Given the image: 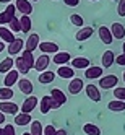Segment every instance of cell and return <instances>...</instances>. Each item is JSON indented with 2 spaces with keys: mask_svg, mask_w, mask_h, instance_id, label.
Segmentation results:
<instances>
[{
  "mask_svg": "<svg viewBox=\"0 0 125 135\" xmlns=\"http://www.w3.org/2000/svg\"><path fill=\"white\" fill-rule=\"evenodd\" d=\"M98 80H99V88H102V90H114L115 86L119 85V78H117V75H114V73L104 75Z\"/></svg>",
  "mask_w": 125,
  "mask_h": 135,
  "instance_id": "1",
  "label": "cell"
},
{
  "mask_svg": "<svg viewBox=\"0 0 125 135\" xmlns=\"http://www.w3.org/2000/svg\"><path fill=\"white\" fill-rule=\"evenodd\" d=\"M15 16H16V7H15V3H8L7 8H5V12L0 13V25H8Z\"/></svg>",
  "mask_w": 125,
  "mask_h": 135,
  "instance_id": "2",
  "label": "cell"
},
{
  "mask_svg": "<svg viewBox=\"0 0 125 135\" xmlns=\"http://www.w3.org/2000/svg\"><path fill=\"white\" fill-rule=\"evenodd\" d=\"M49 64H51V57H49V54H42V55H39V57L34 60V67H33V69L41 73V72H44V70L49 69Z\"/></svg>",
  "mask_w": 125,
  "mask_h": 135,
  "instance_id": "3",
  "label": "cell"
},
{
  "mask_svg": "<svg viewBox=\"0 0 125 135\" xmlns=\"http://www.w3.org/2000/svg\"><path fill=\"white\" fill-rule=\"evenodd\" d=\"M23 49H24V41L20 39V37H15V41L8 44L7 52H8V55H10V57H13V55H16V54H20Z\"/></svg>",
  "mask_w": 125,
  "mask_h": 135,
  "instance_id": "4",
  "label": "cell"
},
{
  "mask_svg": "<svg viewBox=\"0 0 125 135\" xmlns=\"http://www.w3.org/2000/svg\"><path fill=\"white\" fill-rule=\"evenodd\" d=\"M37 103H39V99H37L36 96L29 94V96H28V98L23 101V104H21L20 111H21V112H28V114H31V111H34V109H36Z\"/></svg>",
  "mask_w": 125,
  "mask_h": 135,
  "instance_id": "5",
  "label": "cell"
},
{
  "mask_svg": "<svg viewBox=\"0 0 125 135\" xmlns=\"http://www.w3.org/2000/svg\"><path fill=\"white\" fill-rule=\"evenodd\" d=\"M94 30H93V26H81L78 31H76L75 34V39L78 41V42H84V41H88L89 37L93 36Z\"/></svg>",
  "mask_w": 125,
  "mask_h": 135,
  "instance_id": "6",
  "label": "cell"
},
{
  "mask_svg": "<svg viewBox=\"0 0 125 135\" xmlns=\"http://www.w3.org/2000/svg\"><path fill=\"white\" fill-rule=\"evenodd\" d=\"M84 91H86V96H88L91 101H94V103H99V101H101V91H99V86H96V85L89 83V85H86V86H84Z\"/></svg>",
  "mask_w": 125,
  "mask_h": 135,
  "instance_id": "7",
  "label": "cell"
},
{
  "mask_svg": "<svg viewBox=\"0 0 125 135\" xmlns=\"http://www.w3.org/2000/svg\"><path fill=\"white\" fill-rule=\"evenodd\" d=\"M20 80V72H18L16 69H12L10 72L5 73V78H3V86H7V88H13V85Z\"/></svg>",
  "mask_w": 125,
  "mask_h": 135,
  "instance_id": "8",
  "label": "cell"
},
{
  "mask_svg": "<svg viewBox=\"0 0 125 135\" xmlns=\"http://www.w3.org/2000/svg\"><path fill=\"white\" fill-rule=\"evenodd\" d=\"M102 76V67L98 65H89L88 69H84V78H89V80H98Z\"/></svg>",
  "mask_w": 125,
  "mask_h": 135,
  "instance_id": "9",
  "label": "cell"
},
{
  "mask_svg": "<svg viewBox=\"0 0 125 135\" xmlns=\"http://www.w3.org/2000/svg\"><path fill=\"white\" fill-rule=\"evenodd\" d=\"M15 7H16V10L20 12V13H23V15H31L33 13V3H31V0H16Z\"/></svg>",
  "mask_w": 125,
  "mask_h": 135,
  "instance_id": "10",
  "label": "cell"
},
{
  "mask_svg": "<svg viewBox=\"0 0 125 135\" xmlns=\"http://www.w3.org/2000/svg\"><path fill=\"white\" fill-rule=\"evenodd\" d=\"M37 49L42 54H55V52H59V44L51 42V41H42V42H39Z\"/></svg>",
  "mask_w": 125,
  "mask_h": 135,
  "instance_id": "11",
  "label": "cell"
},
{
  "mask_svg": "<svg viewBox=\"0 0 125 135\" xmlns=\"http://www.w3.org/2000/svg\"><path fill=\"white\" fill-rule=\"evenodd\" d=\"M84 90V83H83V78H73L70 80V83H68V91H70V94H78V93H81Z\"/></svg>",
  "mask_w": 125,
  "mask_h": 135,
  "instance_id": "12",
  "label": "cell"
},
{
  "mask_svg": "<svg viewBox=\"0 0 125 135\" xmlns=\"http://www.w3.org/2000/svg\"><path fill=\"white\" fill-rule=\"evenodd\" d=\"M16 83H18V88H20V91H21L23 94H26V96L33 94L34 86H33V83H31V80H29V78H20Z\"/></svg>",
  "mask_w": 125,
  "mask_h": 135,
  "instance_id": "13",
  "label": "cell"
},
{
  "mask_svg": "<svg viewBox=\"0 0 125 135\" xmlns=\"http://www.w3.org/2000/svg\"><path fill=\"white\" fill-rule=\"evenodd\" d=\"M0 111H2L3 114H18V111H20V108H18V104L12 103V101H0Z\"/></svg>",
  "mask_w": 125,
  "mask_h": 135,
  "instance_id": "14",
  "label": "cell"
},
{
  "mask_svg": "<svg viewBox=\"0 0 125 135\" xmlns=\"http://www.w3.org/2000/svg\"><path fill=\"white\" fill-rule=\"evenodd\" d=\"M72 60V55H70V52H55L54 54V57H52V62L54 64H57V65H67V64H68Z\"/></svg>",
  "mask_w": 125,
  "mask_h": 135,
  "instance_id": "15",
  "label": "cell"
},
{
  "mask_svg": "<svg viewBox=\"0 0 125 135\" xmlns=\"http://www.w3.org/2000/svg\"><path fill=\"white\" fill-rule=\"evenodd\" d=\"M109 30H111V33H112V37H114V39H123V37H125V26H123L122 23H117V21L112 23Z\"/></svg>",
  "mask_w": 125,
  "mask_h": 135,
  "instance_id": "16",
  "label": "cell"
},
{
  "mask_svg": "<svg viewBox=\"0 0 125 135\" xmlns=\"http://www.w3.org/2000/svg\"><path fill=\"white\" fill-rule=\"evenodd\" d=\"M98 34H99V39L104 42V44H112L114 41V37H112V33L107 26H99V30H98Z\"/></svg>",
  "mask_w": 125,
  "mask_h": 135,
  "instance_id": "17",
  "label": "cell"
},
{
  "mask_svg": "<svg viewBox=\"0 0 125 135\" xmlns=\"http://www.w3.org/2000/svg\"><path fill=\"white\" fill-rule=\"evenodd\" d=\"M55 75H59L60 78H73L75 76V69L73 67H68V65H59V70H57Z\"/></svg>",
  "mask_w": 125,
  "mask_h": 135,
  "instance_id": "18",
  "label": "cell"
},
{
  "mask_svg": "<svg viewBox=\"0 0 125 135\" xmlns=\"http://www.w3.org/2000/svg\"><path fill=\"white\" fill-rule=\"evenodd\" d=\"M52 103H54V99L51 98V94L42 96L41 101H39V109H41V112H42V114H47V112H49V111L52 109Z\"/></svg>",
  "mask_w": 125,
  "mask_h": 135,
  "instance_id": "19",
  "label": "cell"
},
{
  "mask_svg": "<svg viewBox=\"0 0 125 135\" xmlns=\"http://www.w3.org/2000/svg\"><path fill=\"white\" fill-rule=\"evenodd\" d=\"M37 46H39V34L31 33V34H29V37L26 39V51L34 52V51L37 49Z\"/></svg>",
  "mask_w": 125,
  "mask_h": 135,
  "instance_id": "20",
  "label": "cell"
},
{
  "mask_svg": "<svg viewBox=\"0 0 125 135\" xmlns=\"http://www.w3.org/2000/svg\"><path fill=\"white\" fill-rule=\"evenodd\" d=\"M89 65H91V62H89V59H86V57H75V59H72V67L73 69L84 70V69H88Z\"/></svg>",
  "mask_w": 125,
  "mask_h": 135,
  "instance_id": "21",
  "label": "cell"
},
{
  "mask_svg": "<svg viewBox=\"0 0 125 135\" xmlns=\"http://www.w3.org/2000/svg\"><path fill=\"white\" fill-rule=\"evenodd\" d=\"M101 64L104 65V69H109V67H112L115 64V54L114 51H106L101 57Z\"/></svg>",
  "mask_w": 125,
  "mask_h": 135,
  "instance_id": "22",
  "label": "cell"
},
{
  "mask_svg": "<svg viewBox=\"0 0 125 135\" xmlns=\"http://www.w3.org/2000/svg\"><path fill=\"white\" fill-rule=\"evenodd\" d=\"M31 120H33V117H31V114H28V112H18V114H15V124L20 125V127L31 124Z\"/></svg>",
  "mask_w": 125,
  "mask_h": 135,
  "instance_id": "23",
  "label": "cell"
},
{
  "mask_svg": "<svg viewBox=\"0 0 125 135\" xmlns=\"http://www.w3.org/2000/svg\"><path fill=\"white\" fill-rule=\"evenodd\" d=\"M0 39H2L5 44H10L15 41V33L10 31L7 26H0Z\"/></svg>",
  "mask_w": 125,
  "mask_h": 135,
  "instance_id": "24",
  "label": "cell"
},
{
  "mask_svg": "<svg viewBox=\"0 0 125 135\" xmlns=\"http://www.w3.org/2000/svg\"><path fill=\"white\" fill-rule=\"evenodd\" d=\"M55 72H52V70H44V72H41L39 73V83H42V85H49V83H52L54 80H55Z\"/></svg>",
  "mask_w": 125,
  "mask_h": 135,
  "instance_id": "25",
  "label": "cell"
},
{
  "mask_svg": "<svg viewBox=\"0 0 125 135\" xmlns=\"http://www.w3.org/2000/svg\"><path fill=\"white\" fill-rule=\"evenodd\" d=\"M107 109L112 112H123L125 111V101L122 99H112L107 103Z\"/></svg>",
  "mask_w": 125,
  "mask_h": 135,
  "instance_id": "26",
  "label": "cell"
},
{
  "mask_svg": "<svg viewBox=\"0 0 125 135\" xmlns=\"http://www.w3.org/2000/svg\"><path fill=\"white\" fill-rule=\"evenodd\" d=\"M51 98H52L54 101H57L60 106L67 103V96H65V93H63L60 88H54V90H51Z\"/></svg>",
  "mask_w": 125,
  "mask_h": 135,
  "instance_id": "27",
  "label": "cell"
},
{
  "mask_svg": "<svg viewBox=\"0 0 125 135\" xmlns=\"http://www.w3.org/2000/svg\"><path fill=\"white\" fill-rule=\"evenodd\" d=\"M20 26H21V33H29L31 28H33V21L29 15H21L20 18Z\"/></svg>",
  "mask_w": 125,
  "mask_h": 135,
  "instance_id": "28",
  "label": "cell"
},
{
  "mask_svg": "<svg viewBox=\"0 0 125 135\" xmlns=\"http://www.w3.org/2000/svg\"><path fill=\"white\" fill-rule=\"evenodd\" d=\"M21 59H23V62L26 64V67L29 70H33V67H34V57H33V52H29V51H21Z\"/></svg>",
  "mask_w": 125,
  "mask_h": 135,
  "instance_id": "29",
  "label": "cell"
},
{
  "mask_svg": "<svg viewBox=\"0 0 125 135\" xmlns=\"http://www.w3.org/2000/svg\"><path fill=\"white\" fill-rule=\"evenodd\" d=\"M13 65H15L13 57H7V59H3L2 62H0V73H7V72H10V70L13 69Z\"/></svg>",
  "mask_w": 125,
  "mask_h": 135,
  "instance_id": "30",
  "label": "cell"
},
{
  "mask_svg": "<svg viewBox=\"0 0 125 135\" xmlns=\"http://www.w3.org/2000/svg\"><path fill=\"white\" fill-rule=\"evenodd\" d=\"M83 132H84L86 135H101V133H102V130H101L96 124H84V125H83Z\"/></svg>",
  "mask_w": 125,
  "mask_h": 135,
  "instance_id": "31",
  "label": "cell"
},
{
  "mask_svg": "<svg viewBox=\"0 0 125 135\" xmlns=\"http://www.w3.org/2000/svg\"><path fill=\"white\" fill-rule=\"evenodd\" d=\"M31 127H29V133L31 135H42L44 132V125L39 122V120H31Z\"/></svg>",
  "mask_w": 125,
  "mask_h": 135,
  "instance_id": "32",
  "label": "cell"
},
{
  "mask_svg": "<svg viewBox=\"0 0 125 135\" xmlns=\"http://www.w3.org/2000/svg\"><path fill=\"white\" fill-rule=\"evenodd\" d=\"M15 67H16V70L20 72V73H23V75H28V73H29V69L26 67V64L23 62L21 57H16V60H15Z\"/></svg>",
  "mask_w": 125,
  "mask_h": 135,
  "instance_id": "33",
  "label": "cell"
},
{
  "mask_svg": "<svg viewBox=\"0 0 125 135\" xmlns=\"http://www.w3.org/2000/svg\"><path fill=\"white\" fill-rule=\"evenodd\" d=\"M12 98H13V90L12 88H7V86L0 88V101H10Z\"/></svg>",
  "mask_w": 125,
  "mask_h": 135,
  "instance_id": "34",
  "label": "cell"
},
{
  "mask_svg": "<svg viewBox=\"0 0 125 135\" xmlns=\"http://www.w3.org/2000/svg\"><path fill=\"white\" fill-rule=\"evenodd\" d=\"M70 23L73 25V26H83L84 25V20H83V16H80L78 13H72L70 15Z\"/></svg>",
  "mask_w": 125,
  "mask_h": 135,
  "instance_id": "35",
  "label": "cell"
},
{
  "mask_svg": "<svg viewBox=\"0 0 125 135\" xmlns=\"http://www.w3.org/2000/svg\"><path fill=\"white\" fill-rule=\"evenodd\" d=\"M8 30L13 31V33H20L21 31V26H20V18H13V20L8 23Z\"/></svg>",
  "mask_w": 125,
  "mask_h": 135,
  "instance_id": "36",
  "label": "cell"
},
{
  "mask_svg": "<svg viewBox=\"0 0 125 135\" xmlns=\"http://www.w3.org/2000/svg\"><path fill=\"white\" fill-rule=\"evenodd\" d=\"M112 93H114V96H115V99H122V101H125V88L115 86Z\"/></svg>",
  "mask_w": 125,
  "mask_h": 135,
  "instance_id": "37",
  "label": "cell"
},
{
  "mask_svg": "<svg viewBox=\"0 0 125 135\" xmlns=\"http://www.w3.org/2000/svg\"><path fill=\"white\" fill-rule=\"evenodd\" d=\"M3 135H16L13 124H7L5 125V127H3Z\"/></svg>",
  "mask_w": 125,
  "mask_h": 135,
  "instance_id": "38",
  "label": "cell"
},
{
  "mask_svg": "<svg viewBox=\"0 0 125 135\" xmlns=\"http://www.w3.org/2000/svg\"><path fill=\"white\" fill-rule=\"evenodd\" d=\"M55 132H57V129L54 127L52 124H49V125H46V127H44L42 135H55Z\"/></svg>",
  "mask_w": 125,
  "mask_h": 135,
  "instance_id": "39",
  "label": "cell"
},
{
  "mask_svg": "<svg viewBox=\"0 0 125 135\" xmlns=\"http://www.w3.org/2000/svg\"><path fill=\"white\" fill-rule=\"evenodd\" d=\"M117 13H119V16H125V0H119V3H117Z\"/></svg>",
  "mask_w": 125,
  "mask_h": 135,
  "instance_id": "40",
  "label": "cell"
},
{
  "mask_svg": "<svg viewBox=\"0 0 125 135\" xmlns=\"http://www.w3.org/2000/svg\"><path fill=\"white\" fill-rule=\"evenodd\" d=\"M115 64H117V65H122V67H125V54H123V52H122L120 55L115 57Z\"/></svg>",
  "mask_w": 125,
  "mask_h": 135,
  "instance_id": "41",
  "label": "cell"
},
{
  "mask_svg": "<svg viewBox=\"0 0 125 135\" xmlns=\"http://www.w3.org/2000/svg\"><path fill=\"white\" fill-rule=\"evenodd\" d=\"M67 7H78L80 5V0H63Z\"/></svg>",
  "mask_w": 125,
  "mask_h": 135,
  "instance_id": "42",
  "label": "cell"
},
{
  "mask_svg": "<svg viewBox=\"0 0 125 135\" xmlns=\"http://www.w3.org/2000/svg\"><path fill=\"white\" fill-rule=\"evenodd\" d=\"M55 135H67V130H65V129H57Z\"/></svg>",
  "mask_w": 125,
  "mask_h": 135,
  "instance_id": "43",
  "label": "cell"
},
{
  "mask_svg": "<svg viewBox=\"0 0 125 135\" xmlns=\"http://www.w3.org/2000/svg\"><path fill=\"white\" fill-rule=\"evenodd\" d=\"M3 122H5V114L0 111V124H3Z\"/></svg>",
  "mask_w": 125,
  "mask_h": 135,
  "instance_id": "44",
  "label": "cell"
},
{
  "mask_svg": "<svg viewBox=\"0 0 125 135\" xmlns=\"http://www.w3.org/2000/svg\"><path fill=\"white\" fill-rule=\"evenodd\" d=\"M3 49H5V42L0 41V52H3Z\"/></svg>",
  "mask_w": 125,
  "mask_h": 135,
  "instance_id": "45",
  "label": "cell"
},
{
  "mask_svg": "<svg viewBox=\"0 0 125 135\" xmlns=\"http://www.w3.org/2000/svg\"><path fill=\"white\" fill-rule=\"evenodd\" d=\"M0 3H7L8 5V3H13V0H0Z\"/></svg>",
  "mask_w": 125,
  "mask_h": 135,
  "instance_id": "46",
  "label": "cell"
},
{
  "mask_svg": "<svg viewBox=\"0 0 125 135\" xmlns=\"http://www.w3.org/2000/svg\"><path fill=\"white\" fill-rule=\"evenodd\" d=\"M122 51H123V54H125V41H123V44H122Z\"/></svg>",
  "mask_w": 125,
  "mask_h": 135,
  "instance_id": "47",
  "label": "cell"
},
{
  "mask_svg": "<svg viewBox=\"0 0 125 135\" xmlns=\"http://www.w3.org/2000/svg\"><path fill=\"white\" fill-rule=\"evenodd\" d=\"M0 135H3V129H0Z\"/></svg>",
  "mask_w": 125,
  "mask_h": 135,
  "instance_id": "48",
  "label": "cell"
},
{
  "mask_svg": "<svg viewBox=\"0 0 125 135\" xmlns=\"http://www.w3.org/2000/svg\"><path fill=\"white\" fill-rule=\"evenodd\" d=\"M23 135H31V133H29V132H24V133H23Z\"/></svg>",
  "mask_w": 125,
  "mask_h": 135,
  "instance_id": "49",
  "label": "cell"
},
{
  "mask_svg": "<svg viewBox=\"0 0 125 135\" xmlns=\"http://www.w3.org/2000/svg\"><path fill=\"white\" fill-rule=\"evenodd\" d=\"M123 81H125V70H123Z\"/></svg>",
  "mask_w": 125,
  "mask_h": 135,
  "instance_id": "50",
  "label": "cell"
},
{
  "mask_svg": "<svg viewBox=\"0 0 125 135\" xmlns=\"http://www.w3.org/2000/svg\"><path fill=\"white\" fill-rule=\"evenodd\" d=\"M91 2H99V0H91Z\"/></svg>",
  "mask_w": 125,
  "mask_h": 135,
  "instance_id": "51",
  "label": "cell"
},
{
  "mask_svg": "<svg viewBox=\"0 0 125 135\" xmlns=\"http://www.w3.org/2000/svg\"><path fill=\"white\" fill-rule=\"evenodd\" d=\"M31 2H39V0H31Z\"/></svg>",
  "mask_w": 125,
  "mask_h": 135,
  "instance_id": "52",
  "label": "cell"
},
{
  "mask_svg": "<svg viewBox=\"0 0 125 135\" xmlns=\"http://www.w3.org/2000/svg\"><path fill=\"white\" fill-rule=\"evenodd\" d=\"M114 2H117V0H114Z\"/></svg>",
  "mask_w": 125,
  "mask_h": 135,
  "instance_id": "53",
  "label": "cell"
}]
</instances>
